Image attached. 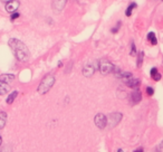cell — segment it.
I'll return each instance as SVG.
<instances>
[{
	"label": "cell",
	"mask_w": 163,
	"mask_h": 152,
	"mask_svg": "<svg viewBox=\"0 0 163 152\" xmlns=\"http://www.w3.org/2000/svg\"><path fill=\"white\" fill-rule=\"evenodd\" d=\"M130 55L131 56H136L138 55V50H136V47H135V44L132 42L131 44V52H130Z\"/></svg>",
	"instance_id": "cell-18"
},
{
	"label": "cell",
	"mask_w": 163,
	"mask_h": 152,
	"mask_svg": "<svg viewBox=\"0 0 163 152\" xmlns=\"http://www.w3.org/2000/svg\"><path fill=\"white\" fill-rule=\"evenodd\" d=\"M122 120V113H112L108 115L107 118V124H110L111 128H114L120 123V121Z\"/></svg>",
	"instance_id": "cell-5"
},
{
	"label": "cell",
	"mask_w": 163,
	"mask_h": 152,
	"mask_svg": "<svg viewBox=\"0 0 163 152\" xmlns=\"http://www.w3.org/2000/svg\"><path fill=\"white\" fill-rule=\"evenodd\" d=\"M18 96V92L17 91H14L11 94H9L7 97V100H6V102H7V104H12L14 103V101L16 100V97Z\"/></svg>",
	"instance_id": "cell-16"
},
{
	"label": "cell",
	"mask_w": 163,
	"mask_h": 152,
	"mask_svg": "<svg viewBox=\"0 0 163 152\" xmlns=\"http://www.w3.org/2000/svg\"><path fill=\"white\" fill-rule=\"evenodd\" d=\"M138 60H136V66H138V67H141V66H142V64H143V59H144V52H142V50H141V52L139 53V54H138Z\"/></svg>",
	"instance_id": "cell-17"
},
{
	"label": "cell",
	"mask_w": 163,
	"mask_h": 152,
	"mask_svg": "<svg viewBox=\"0 0 163 152\" xmlns=\"http://www.w3.org/2000/svg\"><path fill=\"white\" fill-rule=\"evenodd\" d=\"M8 44H9L11 50L14 52L15 56H16V58L18 60H20V62H27L28 59H29L30 53L28 50L27 46L25 45L21 40L16 39V38H10Z\"/></svg>",
	"instance_id": "cell-1"
},
{
	"label": "cell",
	"mask_w": 163,
	"mask_h": 152,
	"mask_svg": "<svg viewBox=\"0 0 163 152\" xmlns=\"http://www.w3.org/2000/svg\"><path fill=\"white\" fill-rule=\"evenodd\" d=\"M133 152H144V149L143 148H139V149H135Z\"/></svg>",
	"instance_id": "cell-24"
},
{
	"label": "cell",
	"mask_w": 163,
	"mask_h": 152,
	"mask_svg": "<svg viewBox=\"0 0 163 152\" xmlns=\"http://www.w3.org/2000/svg\"><path fill=\"white\" fill-rule=\"evenodd\" d=\"M161 77H162V76H161V74H160V73H156L155 75L152 76V80L155 81V82H159V81L161 80Z\"/></svg>",
	"instance_id": "cell-21"
},
{
	"label": "cell",
	"mask_w": 163,
	"mask_h": 152,
	"mask_svg": "<svg viewBox=\"0 0 163 152\" xmlns=\"http://www.w3.org/2000/svg\"><path fill=\"white\" fill-rule=\"evenodd\" d=\"M9 91H10V86H9L8 84L0 81V95H5V94H7Z\"/></svg>",
	"instance_id": "cell-13"
},
{
	"label": "cell",
	"mask_w": 163,
	"mask_h": 152,
	"mask_svg": "<svg viewBox=\"0 0 163 152\" xmlns=\"http://www.w3.org/2000/svg\"><path fill=\"white\" fill-rule=\"evenodd\" d=\"M135 8H138V4H136V2H131V4L127 6L126 10H125V16H126V17H130L133 12V9H135Z\"/></svg>",
	"instance_id": "cell-14"
},
{
	"label": "cell",
	"mask_w": 163,
	"mask_h": 152,
	"mask_svg": "<svg viewBox=\"0 0 163 152\" xmlns=\"http://www.w3.org/2000/svg\"><path fill=\"white\" fill-rule=\"evenodd\" d=\"M120 27H121V21H118L117 24H116V26H115V27H113L111 29L112 34H117V31L120 30Z\"/></svg>",
	"instance_id": "cell-19"
},
{
	"label": "cell",
	"mask_w": 163,
	"mask_h": 152,
	"mask_svg": "<svg viewBox=\"0 0 163 152\" xmlns=\"http://www.w3.org/2000/svg\"><path fill=\"white\" fill-rule=\"evenodd\" d=\"M161 148H163V141H162V143H161Z\"/></svg>",
	"instance_id": "cell-28"
},
{
	"label": "cell",
	"mask_w": 163,
	"mask_h": 152,
	"mask_svg": "<svg viewBox=\"0 0 163 152\" xmlns=\"http://www.w3.org/2000/svg\"><path fill=\"white\" fill-rule=\"evenodd\" d=\"M54 84H55V77H54V75H47L42 81V83L39 84L38 90L37 91H38L39 94H46L52 88Z\"/></svg>",
	"instance_id": "cell-2"
},
{
	"label": "cell",
	"mask_w": 163,
	"mask_h": 152,
	"mask_svg": "<svg viewBox=\"0 0 163 152\" xmlns=\"http://www.w3.org/2000/svg\"><path fill=\"white\" fill-rule=\"evenodd\" d=\"M19 6H20V4H19L18 0H12V1H10V2L6 4V10H7V12L14 14V12H17Z\"/></svg>",
	"instance_id": "cell-8"
},
{
	"label": "cell",
	"mask_w": 163,
	"mask_h": 152,
	"mask_svg": "<svg viewBox=\"0 0 163 152\" xmlns=\"http://www.w3.org/2000/svg\"><path fill=\"white\" fill-rule=\"evenodd\" d=\"M94 122H95V125H96L97 128L103 130V129H105L106 128V125H107V118L105 116L104 114L98 113L95 115Z\"/></svg>",
	"instance_id": "cell-4"
},
{
	"label": "cell",
	"mask_w": 163,
	"mask_h": 152,
	"mask_svg": "<svg viewBox=\"0 0 163 152\" xmlns=\"http://www.w3.org/2000/svg\"><path fill=\"white\" fill-rule=\"evenodd\" d=\"M7 123V113L6 112H0V130L6 126Z\"/></svg>",
	"instance_id": "cell-15"
},
{
	"label": "cell",
	"mask_w": 163,
	"mask_h": 152,
	"mask_svg": "<svg viewBox=\"0 0 163 152\" xmlns=\"http://www.w3.org/2000/svg\"><path fill=\"white\" fill-rule=\"evenodd\" d=\"M146 39L151 43V45L152 46H155L156 44H158V38H156V36H155V33H153V31H150L149 34H148Z\"/></svg>",
	"instance_id": "cell-12"
},
{
	"label": "cell",
	"mask_w": 163,
	"mask_h": 152,
	"mask_svg": "<svg viewBox=\"0 0 163 152\" xmlns=\"http://www.w3.org/2000/svg\"><path fill=\"white\" fill-rule=\"evenodd\" d=\"M19 12H14V14H11V16H10V19H11V21H14V20H16L17 18H19Z\"/></svg>",
	"instance_id": "cell-22"
},
{
	"label": "cell",
	"mask_w": 163,
	"mask_h": 152,
	"mask_svg": "<svg viewBox=\"0 0 163 152\" xmlns=\"http://www.w3.org/2000/svg\"><path fill=\"white\" fill-rule=\"evenodd\" d=\"M2 143V138H1V135H0V144Z\"/></svg>",
	"instance_id": "cell-27"
},
{
	"label": "cell",
	"mask_w": 163,
	"mask_h": 152,
	"mask_svg": "<svg viewBox=\"0 0 163 152\" xmlns=\"http://www.w3.org/2000/svg\"><path fill=\"white\" fill-rule=\"evenodd\" d=\"M156 73H159V71H158V68H156V67H152V68H151V72H150V74H151V77H152V76H154V75H155Z\"/></svg>",
	"instance_id": "cell-23"
},
{
	"label": "cell",
	"mask_w": 163,
	"mask_h": 152,
	"mask_svg": "<svg viewBox=\"0 0 163 152\" xmlns=\"http://www.w3.org/2000/svg\"><path fill=\"white\" fill-rule=\"evenodd\" d=\"M66 2L67 0H54L53 1V9H54V11H55L56 14L60 12L65 8Z\"/></svg>",
	"instance_id": "cell-7"
},
{
	"label": "cell",
	"mask_w": 163,
	"mask_h": 152,
	"mask_svg": "<svg viewBox=\"0 0 163 152\" xmlns=\"http://www.w3.org/2000/svg\"><path fill=\"white\" fill-rule=\"evenodd\" d=\"M4 4H8V2H10V1H12V0H1Z\"/></svg>",
	"instance_id": "cell-25"
},
{
	"label": "cell",
	"mask_w": 163,
	"mask_h": 152,
	"mask_svg": "<svg viewBox=\"0 0 163 152\" xmlns=\"http://www.w3.org/2000/svg\"><path fill=\"white\" fill-rule=\"evenodd\" d=\"M95 73V67L93 64H86L83 68V75L86 77H90Z\"/></svg>",
	"instance_id": "cell-9"
},
{
	"label": "cell",
	"mask_w": 163,
	"mask_h": 152,
	"mask_svg": "<svg viewBox=\"0 0 163 152\" xmlns=\"http://www.w3.org/2000/svg\"><path fill=\"white\" fill-rule=\"evenodd\" d=\"M14 80H15V75H12V74H2V75H0V81L6 84L10 83Z\"/></svg>",
	"instance_id": "cell-11"
},
{
	"label": "cell",
	"mask_w": 163,
	"mask_h": 152,
	"mask_svg": "<svg viewBox=\"0 0 163 152\" xmlns=\"http://www.w3.org/2000/svg\"><path fill=\"white\" fill-rule=\"evenodd\" d=\"M117 152H124V151H123V149H118Z\"/></svg>",
	"instance_id": "cell-26"
},
{
	"label": "cell",
	"mask_w": 163,
	"mask_h": 152,
	"mask_svg": "<svg viewBox=\"0 0 163 152\" xmlns=\"http://www.w3.org/2000/svg\"><path fill=\"white\" fill-rule=\"evenodd\" d=\"M98 69L103 75H107L110 73H113L114 65L107 59H102V60L98 62Z\"/></svg>",
	"instance_id": "cell-3"
},
{
	"label": "cell",
	"mask_w": 163,
	"mask_h": 152,
	"mask_svg": "<svg viewBox=\"0 0 163 152\" xmlns=\"http://www.w3.org/2000/svg\"><path fill=\"white\" fill-rule=\"evenodd\" d=\"M146 94L149 95V96H153V94H154V88L151 86H148L146 87Z\"/></svg>",
	"instance_id": "cell-20"
},
{
	"label": "cell",
	"mask_w": 163,
	"mask_h": 152,
	"mask_svg": "<svg viewBox=\"0 0 163 152\" xmlns=\"http://www.w3.org/2000/svg\"><path fill=\"white\" fill-rule=\"evenodd\" d=\"M140 84H141V81L139 80V78H134V77H132L131 80H128L126 83H125V85L127 87H130V88H133V90H135V88H139Z\"/></svg>",
	"instance_id": "cell-10"
},
{
	"label": "cell",
	"mask_w": 163,
	"mask_h": 152,
	"mask_svg": "<svg viewBox=\"0 0 163 152\" xmlns=\"http://www.w3.org/2000/svg\"><path fill=\"white\" fill-rule=\"evenodd\" d=\"M130 100H131V103L132 104L140 103L141 100H142V93H141V91L139 88H135L132 93L130 94Z\"/></svg>",
	"instance_id": "cell-6"
}]
</instances>
